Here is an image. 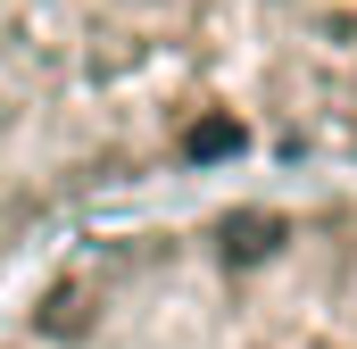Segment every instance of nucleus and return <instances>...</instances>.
<instances>
[{
	"label": "nucleus",
	"instance_id": "f257e3e1",
	"mask_svg": "<svg viewBox=\"0 0 357 349\" xmlns=\"http://www.w3.org/2000/svg\"><path fill=\"white\" fill-rule=\"evenodd\" d=\"M216 174L357 183V0H0V299Z\"/></svg>",
	"mask_w": 357,
	"mask_h": 349
},
{
	"label": "nucleus",
	"instance_id": "f03ea898",
	"mask_svg": "<svg viewBox=\"0 0 357 349\" xmlns=\"http://www.w3.org/2000/svg\"><path fill=\"white\" fill-rule=\"evenodd\" d=\"M0 349H357V183L116 216L0 299Z\"/></svg>",
	"mask_w": 357,
	"mask_h": 349
}]
</instances>
